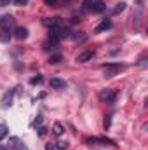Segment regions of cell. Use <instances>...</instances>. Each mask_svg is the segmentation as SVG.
I'll list each match as a JSON object with an SVG mask.
<instances>
[{"label":"cell","mask_w":148,"mask_h":150,"mask_svg":"<svg viewBox=\"0 0 148 150\" xmlns=\"http://www.w3.org/2000/svg\"><path fill=\"white\" fill-rule=\"evenodd\" d=\"M92 56H94V52H92V51H87V52L78 54V56H77V61H78V63H85V61L92 59Z\"/></svg>","instance_id":"ba28073f"},{"label":"cell","mask_w":148,"mask_h":150,"mask_svg":"<svg viewBox=\"0 0 148 150\" xmlns=\"http://www.w3.org/2000/svg\"><path fill=\"white\" fill-rule=\"evenodd\" d=\"M45 4H47V5H56L58 0H45Z\"/></svg>","instance_id":"ac0fdd59"},{"label":"cell","mask_w":148,"mask_h":150,"mask_svg":"<svg viewBox=\"0 0 148 150\" xmlns=\"http://www.w3.org/2000/svg\"><path fill=\"white\" fill-rule=\"evenodd\" d=\"M38 134L44 136V134H45V127H40V129H38Z\"/></svg>","instance_id":"d6986e66"},{"label":"cell","mask_w":148,"mask_h":150,"mask_svg":"<svg viewBox=\"0 0 148 150\" xmlns=\"http://www.w3.org/2000/svg\"><path fill=\"white\" fill-rule=\"evenodd\" d=\"M7 134H9V127H7L5 124H0V142H2Z\"/></svg>","instance_id":"8fae6325"},{"label":"cell","mask_w":148,"mask_h":150,"mask_svg":"<svg viewBox=\"0 0 148 150\" xmlns=\"http://www.w3.org/2000/svg\"><path fill=\"white\" fill-rule=\"evenodd\" d=\"M125 9V2H118L117 5H115V9H113V14H118V12H122Z\"/></svg>","instance_id":"4fadbf2b"},{"label":"cell","mask_w":148,"mask_h":150,"mask_svg":"<svg viewBox=\"0 0 148 150\" xmlns=\"http://www.w3.org/2000/svg\"><path fill=\"white\" fill-rule=\"evenodd\" d=\"M66 149H68V142L66 140H59L56 143V150H66Z\"/></svg>","instance_id":"7c38bea8"},{"label":"cell","mask_w":148,"mask_h":150,"mask_svg":"<svg viewBox=\"0 0 148 150\" xmlns=\"http://www.w3.org/2000/svg\"><path fill=\"white\" fill-rule=\"evenodd\" d=\"M26 4H28V0H14V5H19V7L26 5Z\"/></svg>","instance_id":"e0dca14e"},{"label":"cell","mask_w":148,"mask_h":150,"mask_svg":"<svg viewBox=\"0 0 148 150\" xmlns=\"http://www.w3.org/2000/svg\"><path fill=\"white\" fill-rule=\"evenodd\" d=\"M99 100H101L103 103H115L117 93H115L113 89H103V91L99 93Z\"/></svg>","instance_id":"3957f363"},{"label":"cell","mask_w":148,"mask_h":150,"mask_svg":"<svg viewBox=\"0 0 148 150\" xmlns=\"http://www.w3.org/2000/svg\"><path fill=\"white\" fill-rule=\"evenodd\" d=\"M12 25H14V18L12 16H2L0 18V28L2 30H9V28H12Z\"/></svg>","instance_id":"277c9868"},{"label":"cell","mask_w":148,"mask_h":150,"mask_svg":"<svg viewBox=\"0 0 148 150\" xmlns=\"http://www.w3.org/2000/svg\"><path fill=\"white\" fill-rule=\"evenodd\" d=\"M122 68H124V67L118 65V63H106V65H103V74H105V77L110 79V77H115Z\"/></svg>","instance_id":"7a4b0ae2"},{"label":"cell","mask_w":148,"mask_h":150,"mask_svg":"<svg viewBox=\"0 0 148 150\" xmlns=\"http://www.w3.org/2000/svg\"><path fill=\"white\" fill-rule=\"evenodd\" d=\"M0 33H2V35H0V40H9V37H11V33H9V30H2Z\"/></svg>","instance_id":"5bb4252c"},{"label":"cell","mask_w":148,"mask_h":150,"mask_svg":"<svg viewBox=\"0 0 148 150\" xmlns=\"http://www.w3.org/2000/svg\"><path fill=\"white\" fill-rule=\"evenodd\" d=\"M84 9L92 11V12H103L105 11V4L101 0H85L84 2Z\"/></svg>","instance_id":"6da1fadb"},{"label":"cell","mask_w":148,"mask_h":150,"mask_svg":"<svg viewBox=\"0 0 148 150\" xmlns=\"http://www.w3.org/2000/svg\"><path fill=\"white\" fill-rule=\"evenodd\" d=\"M59 61H61V56L59 54H54V56L49 58V63H59Z\"/></svg>","instance_id":"9a60e30c"},{"label":"cell","mask_w":148,"mask_h":150,"mask_svg":"<svg viewBox=\"0 0 148 150\" xmlns=\"http://www.w3.org/2000/svg\"><path fill=\"white\" fill-rule=\"evenodd\" d=\"M63 131H65V127H63V124H59V122H56V124H54V127H52V133H54L56 136H61V134H63Z\"/></svg>","instance_id":"30bf717a"},{"label":"cell","mask_w":148,"mask_h":150,"mask_svg":"<svg viewBox=\"0 0 148 150\" xmlns=\"http://www.w3.org/2000/svg\"><path fill=\"white\" fill-rule=\"evenodd\" d=\"M108 28H111V19L106 18V19H103V21L96 26V30H94V32H96V33H101V32H105V30H108Z\"/></svg>","instance_id":"8992f818"},{"label":"cell","mask_w":148,"mask_h":150,"mask_svg":"<svg viewBox=\"0 0 148 150\" xmlns=\"http://www.w3.org/2000/svg\"><path fill=\"white\" fill-rule=\"evenodd\" d=\"M51 87L52 89H65L66 87V82L65 80H61V79H51Z\"/></svg>","instance_id":"52a82bcc"},{"label":"cell","mask_w":148,"mask_h":150,"mask_svg":"<svg viewBox=\"0 0 148 150\" xmlns=\"http://www.w3.org/2000/svg\"><path fill=\"white\" fill-rule=\"evenodd\" d=\"M14 37L18 38V40H25V38L28 37V30H26V28H16Z\"/></svg>","instance_id":"9c48e42d"},{"label":"cell","mask_w":148,"mask_h":150,"mask_svg":"<svg viewBox=\"0 0 148 150\" xmlns=\"http://www.w3.org/2000/svg\"><path fill=\"white\" fill-rule=\"evenodd\" d=\"M14 93H16V89H11L9 93H5V96L2 98V107H4V108H7V107L12 105V96H14Z\"/></svg>","instance_id":"5b68a950"},{"label":"cell","mask_w":148,"mask_h":150,"mask_svg":"<svg viewBox=\"0 0 148 150\" xmlns=\"http://www.w3.org/2000/svg\"><path fill=\"white\" fill-rule=\"evenodd\" d=\"M7 4H11V0H0V5H7Z\"/></svg>","instance_id":"ffe728a7"},{"label":"cell","mask_w":148,"mask_h":150,"mask_svg":"<svg viewBox=\"0 0 148 150\" xmlns=\"http://www.w3.org/2000/svg\"><path fill=\"white\" fill-rule=\"evenodd\" d=\"M32 84H40L42 82V75H37V77H32V80H30Z\"/></svg>","instance_id":"2e32d148"}]
</instances>
